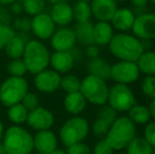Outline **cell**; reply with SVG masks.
<instances>
[{
	"mask_svg": "<svg viewBox=\"0 0 155 154\" xmlns=\"http://www.w3.org/2000/svg\"><path fill=\"white\" fill-rule=\"evenodd\" d=\"M25 39L20 35H15L11 39L6 45L4 47L5 49V54L12 59H18L23 55L25 48Z\"/></svg>",
	"mask_w": 155,
	"mask_h": 154,
	"instance_id": "cell-28",
	"label": "cell"
},
{
	"mask_svg": "<svg viewBox=\"0 0 155 154\" xmlns=\"http://www.w3.org/2000/svg\"><path fill=\"white\" fill-rule=\"evenodd\" d=\"M11 10H12V12L14 13V14H20L21 11L23 10L22 8V4H19L17 3V2H13L12 3V6H11Z\"/></svg>",
	"mask_w": 155,
	"mask_h": 154,
	"instance_id": "cell-44",
	"label": "cell"
},
{
	"mask_svg": "<svg viewBox=\"0 0 155 154\" xmlns=\"http://www.w3.org/2000/svg\"><path fill=\"white\" fill-rule=\"evenodd\" d=\"M27 67H25L23 60L21 59H13L10 64H8V72L12 76L22 77L27 73Z\"/></svg>",
	"mask_w": 155,
	"mask_h": 154,
	"instance_id": "cell-34",
	"label": "cell"
},
{
	"mask_svg": "<svg viewBox=\"0 0 155 154\" xmlns=\"http://www.w3.org/2000/svg\"><path fill=\"white\" fill-rule=\"evenodd\" d=\"M117 154H124V153H117Z\"/></svg>",
	"mask_w": 155,
	"mask_h": 154,
	"instance_id": "cell-54",
	"label": "cell"
},
{
	"mask_svg": "<svg viewBox=\"0 0 155 154\" xmlns=\"http://www.w3.org/2000/svg\"><path fill=\"white\" fill-rule=\"evenodd\" d=\"M31 30L38 38L49 39L55 32V23L49 14L41 13L32 19Z\"/></svg>",
	"mask_w": 155,
	"mask_h": 154,
	"instance_id": "cell-15",
	"label": "cell"
},
{
	"mask_svg": "<svg viewBox=\"0 0 155 154\" xmlns=\"http://www.w3.org/2000/svg\"><path fill=\"white\" fill-rule=\"evenodd\" d=\"M51 18L55 25L60 27H65L73 20V8L69 4V2L54 4L51 11Z\"/></svg>",
	"mask_w": 155,
	"mask_h": 154,
	"instance_id": "cell-21",
	"label": "cell"
},
{
	"mask_svg": "<svg viewBox=\"0 0 155 154\" xmlns=\"http://www.w3.org/2000/svg\"><path fill=\"white\" fill-rule=\"evenodd\" d=\"M135 136L136 125L127 115H121L115 118L104 139L114 151H121L127 148Z\"/></svg>",
	"mask_w": 155,
	"mask_h": 154,
	"instance_id": "cell-2",
	"label": "cell"
},
{
	"mask_svg": "<svg viewBox=\"0 0 155 154\" xmlns=\"http://www.w3.org/2000/svg\"><path fill=\"white\" fill-rule=\"evenodd\" d=\"M143 137L155 149V120H150L145 125Z\"/></svg>",
	"mask_w": 155,
	"mask_h": 154,
	"instance_id": "cell-36",
	"label": "cell"
},
{
	"mask_svg": "<svg viewBox=\"0 0 155 154\" xmlns=\"http://www.w3.org/2000/svg\"><path fill=\"white\" fill-rule=\"evenodd\" d=\"M109 89L107 80L89 74L80 82L79 91L88 103L101 107L107 105Z\"/></svg>",
	"mask_w": 155,
	"mask_h": 154,
	"instance_id": "cell-5",
	"label": "cell"
},
{
	"mask_svg": "<svg viewBox=\"0 0 155 154\" xmlns=\"http://www.w3.org/2000/svg\"><path fill=\"white\" fill-rule=\"evenodd\" d=\"M0 154H6L4 145H3V143H1V142H0Z\"/></svg>",
	"mask_w": 155,
	"mask_h": 154,
	"instance_id": "cell-49",
	"label": "cell"
},
{
	"mask_svg": "<svg viewBox=\"0 0 155 154\" xmlns=\"http://www.w3.org/2000/svg\"><path fill=\"white\" fill-rule=\"evenodd\" d=\"M128 116L135 125H147L151 120L149 108L145 105H138L135 103L128 112Z\"/></svg>",
	"mask_w": 155,
	"mask_h": 154,
	"instance_id": "cell-26",
	"label": "cell"
},
{
	"mask_svg": "<svg viewBox=\"0 0 155 154\" xmlns=\"http://www.w3.org/2000/svg\"><path fill=\"white\" fill-rule=\"evenodd\" d=\"M27 123L32 129L37 131L49 130L54 125V115L45 108L37 107L32 111H29Z\"/></svg>",
	"mask_w": 155,
	"mask_h": 154,
	"instance_id": "cell-13",
	"label": "cell"
},
{
	"mask_svg": "<svg viewBox=\"0 0 155 154\" xmlns=\"http://www.w3.org/2000/svg\"><path fill=\"white\" fill-rule=\"evenodd\" d=\"M140 90L146 97L150 99L155 98V76L145 75L140 81Z\"/></svg>",
	"mask_w": 155,
	"mask_h": 154,
	"instance_id": "cell-33",
	"label": "cell"
},
{
	"mask_svg": "<svg viewBox=\"0 0 155 154\" xmlns=\"http://www.w3.org/2000/svg\"><path fill=\"white\" fill-rule=\"evenodd\" d=\"M86 55L88 56L90 59H93V58H96V57H99V48H98V45H96L95 43L87 45Z\"/></svg>",
	"mask_w": 155,
	"mask_h": 154,
	"instance_id": "cell-41",
	"label": "cell"
},
{
	"mask_svg": "<svg viewBox=\"0 0 155 154\" xmlns=\"http://www.w3.org/2000/svg\"><path fill=\"white\" fill-rule=\"evenodd\" d=\"M115 31L109 21H97L93 25L94 43L98 47H104L110 43Z\"/></svg>",
	"mask_w": 155,
	"mask_h": 154,
	"instance_id": "cell-20",
	"label": "cell"
},
{
	"mask_svg": "<svg viewBox=\"0 0 155 154\" xmlns=\"http://www.w3.org/2000/svg\"><path fill=\"white\" fill-rule=\"evenodd\" d=\"M11 14L6 8H0V25H10Z\"/></svg>",
	"mask_w": 155,
	"mask_h": 154,
	"instance_id": "cell-42",
	"label": "cell"
},
{
	"mask_svg": "<svg viewBox=\"0 0 155 154\" xmlns=\"http://www.w3.org/2000/svg\"><path fill=\"white\" fill-rule=\"evenodd\" d=\"M131 31L140 40H153L155 38V14L145 12L135 16Z\"/></svg>",
	"mask_w": 155,
	"mask_h": 154,
	"instance_id": "cell-10",
	"label": "cell"
},
{
	"mask_svg": "<svg viewBox=\"0 0 155 154\" xmlns=\"http://www.w3.org/2000/svg\"><path fill=\"white\" fill-rule=\"evenodd\" d=\"M87 69L90 75L97 76L101 79H111V64L100 57L90 59L87 64Z\"/></svg>",
	"mask_w": 155,
	"mask_h": 154,
	"instance_id": "cell-23",
	"label": "cell"
},
{
	"mask_svg": "<svg viewBox=\"0 0 155 154\" xmlns=\"http://www.w3.org/2000/svg\"><path fill=\"white\" fill-rule=\"evenodd\" d=\"M14 27L17 30H20L22 32H29L32 28V20L29 18H15L14 20Z\"/></svg>",
	"mask_w": 155,
	"mask_h": 154,
	"instance_id": "cell-40",
	"label": "cell"
},
{
	"mask_svg": "<svg viewBox=\"0 0 155 154\" xmlns=\"http://www.w3.org/2000/svg\"><path fill=\"white\" fill-rule=\"evenodd\" d=\"M115 1L118 3V2H126V1H129V0H115Z\"/></svg>",
	"mask_w": 155,
	"mask_h": 154,
	"instance_id": "cell-51",
	"label": "cell"
},
{
	"mask_svg": "<svg viewBox=\"0 0 155 154\" xmlns=\"http://www.w3.org/2000/svg\"><path fill=\"white\" fill-rule=\"evenodd\" d=\"M148 108H149V112H150V115H151V119L155 120V98L151 99V101H150Z\"/></svg>",
	"mask_w": 155,
	"mask_h": 154,
	"instance_id": "cell-45",
	"label": "cell"
},
{
	"mask_svg": "<svg viewBox=\"0 0 155 154\" xmlns=\"http://www.w3.org/2000/svg\"><path fill=\"white\" fill-rule=\"evenodd\" d=\"M108 47L111 55L124 61L136 62L145 51L140 39L130 33H115Z\"/></svg>",
	"mask_w": 155,
	"mask_h": 154,
	"instance_id": "cell-1",
	"label": "cell"
},
{
	"mask_svg": "<svg viewBox=\"0 0 155 154\" xmlns=\"http://www.w3.org/2000/svg\"><path fill=\"white\" fill-rule=\"evenodd\" d=\"M15 31L10 27V25H0V50L4 49L6 43L11 40L14 36Z\"/></svg>",
	"mask_w": 155,
	"mask_h": 154,
	"instance_id": "cell-35",
	"label": "cell"
},
{
	"mask_svg": "<svg viewBox=\"0 0 155 154\" xmlns=\"http://www.w3.org/2000/svg\"><path fill=\"white\" fill-rule=\"evenodd\" d=\"M23 62L27 70L32 74H37L45 70L50 64L49 50L43 43L38 40H29L25 43L23 52Z\"/></svg>",
	"mask_w": 155,
	"mask_h": 154,
	"instance_id": "cell-4",
	"label": "cell"
},
{
	"mask_svg": "<svg viewBox=\"0 0 155 154\" xmlns=\"http://www.w3.org/2000/svg\"><path fill=\"white\" fill-rule=\"evenodd\" d=\"M150 1H151V2H152V3H153V4H154V5H155V0H150Z\"/></svg>",
	"mask_w": 155,
	"mask_h": 154,
	"instance_id": "cell-53",
	"label": "cell"
},
{
	"mask_svg": "<svg viewBox=\"0 0 155 154\" xmlns=\"http://www.w3.org/2000/svg\"><path fill=\"white\" fill-rule=\"evenodd\" d=\"M51 154H67V152H65L64 150H62V149H57V148H56Z\"/></svg>",
	"mask_w": 155,
	"mask_h": 154,
	"instance_id": "cell-46",
	"label": "cell"
},
{
	"mask_svg": "<svg viewBox=\"0 0 155 154\" xmlns=\"http://www.w3.org/2000/svg\"><path fill=\"white\" fill-rule=\"evenodd\" d=\"M92 17V11L89 2L77 1L73 8V18L76 22H87Z\"/></svg>",
	"mask_w": 155,
	"mask_h": 154,
	"instance_id": "cell-29",
	"label": "cell"
},
{
	"mask_svg": "<svg viewBox=\"0 0 155 154\" xmlns=\"http://www.w3.org/2000/svg\"><path fill=\"white\" fill-rule=\"evenodd\" d=\"M15 1L16 0H0V4H2V5H4V4H11Z\"/></svg>",
	"mask_w": 155,
	"mask_h": 154,
	"instance_id": "cell-48",
	"label": "cell"
},
{
	"mask_svg": "<svg viewBox=\"0 0 155 154\" xmlns=\"http://www.w3.org/2000/svg\"><path fill=\"white\" fill-rule=\"evenodd\" d=\"M87 103L88 101L86 100L84 95L80 93V91H77V92L68 93L64 101H63V106H64V109L68 113L77 116L86 109Z\"/></svg>",
	"mask_w": 155,
	"mask_h": 154,
	"instance_id": "cell-22",
	"label": "cell"
},
{
	"mask_svg": "<svg viewBox=\"0 0 155 154\" xmlns=\"http://www.w3.org/2000/svg\"><path fill=\"white\" fill-rule=\"evenodd\" d=\"M28 114H29V111L25 109V106L21 103L8 107V118L11 119V121L17 123V125L27 121Z\"/></svg>",
	"mask_w": 155,
	"mask_h": 154,
	"instance_id": "cell-30",
	"label": "cell"
},
{
	"mask_svg": "<svg viewBox=\"0 0 155 154\" xmlns=\"http://www.w3.org/2000/svg\"><path fill=\"white\" fill-rule=\"evenodd\" d=\"M92 16L97 21H109L118 8L115 0H92L90 3Z\"/></svg>",
	"mask_w": 155,
	"mask_h": 154,
	"instance_id": "cell-17",
	"label": "cell"
},
{
	"mask_svg": "<svg viewBox=\"0 0 155 154\" xmlns=\"http://www.w3.org/2000/svg\"><path fill=\"white\" fill-rule=\"evenodd\" d=\"M67 154H91V149L84 142L74 144L70 147H67Z\"/></svg>",
	"mask_w": 155,
	"mask_h": 154,
	"instance_id": "cell-37",
	"label": "cell"
},
{
	"mask_svg": "<svg viewBox=\"0 0 155 154\" xmlns=\"http://www.w3.org/2000/svg\"><path fill=\"white\" fill-rule=\"evenodd\" d=\"M126 154H154L155 149L143 136H135L124 149Z\"/></svg>",
	"mask_w": 155,
	"mask_h": 154,
	"instance_id": "cell-27",
	"label": "cell"
},
{
	"mask_svg": "<svg viewBox=\"0 0 155 154\" xmlns=\"http://www.w3.org/2000/svg\"><path fill=\"white\" fill-rule=\"evenodd\" d=\"M51 3L57 4V3H63V2H69L70 0H49Z\"/></svg>",
	"mask_w": 155,
	"mask_h": 154,
	"instance_id": "cell-47",
	"label": "cell"
},
{
	"mask_svg": "<svg viewBox=\"0 0 155 154\" xmlns=\"http://www.w3.org/2000/svg\"><path fill=\"white\" fill-rule=\"evenodd\" d=\"M21 103L25 106V108L28 110V111H32L34 110L35 108L38 107V98L37 96L34 94V93H31V92H28L27 94L25 95V97L22 98L21 100Z\"/></svg>",
	"mask_w": 155,
	"mask_h": 154,
	"instance_id": "cell-38",
	"label": "cell"
},
{
	"mask_svg": "<svg viewBox=\"0 0 155 154\" xmlns=\"http://www.w3.org/2000/svg\"><path fill=\"white\" fill-rule=\"evenodd\" d=\"M34 84L42 93H53L60 88V74L54 70H43L35 74Z\"/></svg>",
	"mask_w": 155,
	"mask_h": 154,
	"instance_id": "cell-12",
	"label": "cell"
},
{
	"mask_svg": "<svg viewBox=\"0 0 155 154\" xmlns=\"http://www.w3.org/2000/svg\"><path fill=\"white\" fill-rule=\"evenodd\" d=\"M29 91L28 81L23 77H8L0 88V101L6 107L21 103Z\"/></svg>",
	"mask_w": 155,
	"mask_h": 154,
	"instance_id": "cell-7",
	"label": "cell"
},
{
	"mask_svg": "<svg viewBox=\"0 0 155 154\" xmlns=\"http://www.w3.org/2000/svg\"><path fill=\"white\" fill-rule=\"evenodd\" d=\"M132 3V5L134 6V8H143L147 6V4L149 3L150 0H129Z\"/></svg>",
	"mask_w": 155,
	"mask_h": 154,
	"instance_id": "cell-43",
	"label": "cell"
},
{
	"mask_svg": "<svg viewBox=\"0 0 155 154\" xmlns=\"http://www.w3.org/2000/svg\"><path fill=\"white\" fill-rule=\"evenodd\" d=\"M77 1H86V2H89V1H92V0H77Z\"/></svg>",
	"mask_w": 155,
	"mask_h": 154,
	"instance_id": "cell-52",
	"label": "cell"
},
{
	"mask_svg": "<svg viewBox=\"0 0 155 154\" xmlns=\"http://www.w3.org/2000/svg\"><path fill=\"white\" fill-rule=\"evenodd\" d=\"M134 20L135 14L133 10L129 8H119L114 13L110 23L114 31H117L118 33H128L132 29Z\"/></svg>",
	"mask_w": 155,
	"mask_h": 154,
	"instance_id": "cell-16",
	"label": "cell"
},
{
	"mask_svg": "<svg viewBox=\"0 0 155 154\" xmlns=\"http://www.w3.org/2000/svg\"><path fill=\"white\" fill-rule=\"evenodd\" d=\"M51 38V45L56 52H70L75 47L76 37L73 29L61 28L54 32Z\"/></svg>",
	"mask_w": 155,
	"mask_h": 154,
	"instance_id": "cell-14",
	"label": "cell"
},
{
	"mask_svg": "<svg viewBox=\"0 0 155 154\" xmlns=\"http://www.w3.org/2000/svg\"><path fill=\"white\" fill-rule=\"evenodd\" d=\"M6 154H31L34 150L33 136L25 128L12 126L3 135Z\"/></svg>",
	"mask_w": 155,
	"mask_h": 154,
	"instance_id": "cell-3",
	"label": "cell"
},
{
	"mask_svg": "<svg viewBox=\"0 0 155 154\" xmlns=\"http://www.w3.org/2000/svg\"><path fill=\"white\" fill-rule=\"evenodd\" d=\"M38 154H39V153H38Z\"/></svg>",
	"mask_w": 155,
	"mask_h": 154,
	"instance_id": "cell-57",
	"label": "cell"
},
{
	"mask_svg": "<svg viewBox=\"0 0 155 154\" xmlns=\"http://www.w3.org/2000/svg\"><path fill=\"white\" fill-rule=\"evenodd\" d=\"M93 23L91 21L87 22H77L74 25V33H75L76 41L84 45H89L94 43L93 38Z\"/></svg>",
	"mask_w": 155,
	"mask_h": 154,
	"instance_id": "cell-24",
	"label": "cell"
},
{
	"mask_svg": "<svg viewBox=\"0 0 155 154\" xmlns=\"http://www.w3.org/2000/svg\"><path fill=\"white\" fill-rule=\"evenodd\" d=\"M117 117V112L113 110L110 106H101L100 110L98 111L97 117L94 120L91 130L92 133L97 137L106 136L107 132L109 131L110 127L112 126L113 121Z\"/></svg>",
	"mask_w": 155,
	"mask_h": 154,
	"instance_id": "cell-11",
	"label": "cell"
},
{
	"mask_svg": "<svg viewBox=\"0 0 155 154\" xmlns=\"http://www.w3.org/2000/svg\"><path fill=\"white\" fill-rule=\"evenodd\" d=\"M140 77V72L138 70L136 62L118 60L111 66V79L115 84H130L136 82Z\"/></svg>",
	"mask_w": 155,
	"mask_h": 154,
	"instance_id": "cell-9",
	"label": "cell"
},
{
	"mask_svg": "<svg viewBox=\"0 0 155 154\" xmlns=\"http://www.w3.org/2000/svg\"><path fill=\"white\" fill-rule=\"evenodd\" d=\"M136 64L140 74L155 76V51L152 50L143 51L140 57L137 59Z\"/></svg>",
	"mask_w": 155,
	"mask_h": 154,
	"instance_id": "cell-25",
	"label": "cell"
},
{
	"mask_svg": "<svg viewBox=\"0 0 155 154\" xmlns=\"http://www.w3.org/2000/svg\"><path fill=\"white\" fill-rule=\"evenodd\" d=\"M111 108L116 112H128L136 103V97L130 86L114 84L109 89L108 101Z\"/></svg>",
	"mask_w": 155,
	"mask_h": 154,
	"instance_id": "cell-8",
	"label": "cell"
},
{
	"mask_svg": "<svg viewBox=\"0 0 155 154\" xmlns=\"http://www.w3.org/2000/svg\"><path fill=\"white\" fill-rule=\"evenodd\" d=\"M80 82L81 80L77 76L73 74L65 75L60 79V88L67 93L77 92L80 89Z\"/></svg>",
	"mask_w": 155,
	"mask_h": 154,
	"instance_id": "cell-31",
	"label": "cell"
},
{
	"mask_svg": "<svg viewBox=\"0 0 155 154\" xmlns=\"http://www.w3.org/2000/svg\"><path fill=\"white\" fill-rule=\"evenodd\" d=\"M3 137V125L0 121V142H1V138Z\"/></svg>",
	"mask_w": 155,
	"mask_h": 154,
	"instance_id": "cell-50",
	"label": "cell"
},
{
	"mask_svg": "<svg viewBox=\"0 0 155 154\" xmlns=\"http://www.w3.org/2000/svg\"><path fill=\"white\" fill-rule=\"evenodd\" d=\"M154 154H155V153H154Z\"/></svg>",
	"mask_w": 155,
	"mask_h": 154,
	"instance_id": "cell-56",
	"label": "cell"
},
{
	"mask_svg": "<svg viewBox=\"0 0 155 154\" xmlns=\"http://www.w3.org/2000/svg\"><path fill=\"white\" fill-rule=\"evenodd\" d=\"M153 40H154V41H155V38H154V39H153Z\"/></svg>",
	"mask_w": 155,
	"mask_h": 154,
	"instance_id": "cell-55",
	"label": "cell"
},
{
	"mask_svg": "<svg viewBox=\"0 0 155 154\" xmlns=\"http://www.w3.org/2000/svg\"><path fill=\"white\" fill-rule=\"evenodd\" d=\"M114 150L110 147L104 138L98 140L93 148V154H113Z\"/></svg>",
	"mask_w": 155,
	"mask_h": 154,
	"instance_id": "cell-39",
	"label": "cell"
},
{
	"mask_svg": "<svg viewBox=\"0 0 155 154\" xmlns=\"http://www.w3.org/2000/svg\"><path fill=\"white\" fill-rule=\"evenodd\" d=\"M50 64L54 71L59 74H65L73 69L75 64V57L72 52H55L50 57Z\"/></svg>",
	"mask_w": 155,
	"mask_h": 154,
	"instance_id": "cell-19",
	"label": "cell"
},
{
	"mask_svg": "<svg viewBox=\"0 0 155 154\" xmlns=\"http://www.w3.org/2000/svg\"><path fill=\"white\" fill-rule=\"evenodd\" d=\"M45 6V0H23L22 2L23 10L30 16H36V15L43 13Z\"/></svg>",
	"mask_w": 155,
	"mask_h": 154,
	"instance_id": "cell-32",
	"label": "cell"
},
{
	"mask_svg": "<svg viewBox=\"0 0 155 154\" xmlns=\"http://www.w3.org/2000/svg\"><path fill=\"white\" fill-rule=\"evenodd\" d=\"M33 140L34 149L39 154H51L57 148V138L50 130L38 131L35 137H33Z\"/></svg>",
	"mask_w": 155,
	"mask_h": 154,
	"instance_id": "cell-18",
	"label": "cell"
},
{
	"mask_svg": "<svg viewBox=\"0 0 155 154\" xmlns=\"http://www.w3.org/2000/svg\"><path fill=\"white\" fill-rule=\"evenodd\" d=\"M90 132L89 121L84 117L73 116L62 125L59 131V136L62 144L70 147L74 144L80 143L88 136Z\"/></svg>",
	"mask_w": 155,
	"mask_h": 154,
	"instance_id": "cell-6",
	"label": "cell"
}]
</instances>
